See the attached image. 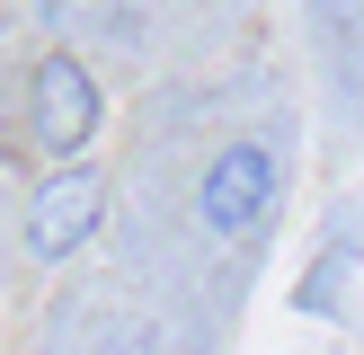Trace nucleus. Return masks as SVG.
<instances>
[{
	"label": "nucleus",
	"instance_id": "nucleus-1",
	"mask_svg": "<svg viewBox=\"0 0 364 355\" xmlns=\"http://www.w3.org/2000/svg\"><path fill=\"white\" fill-rule=\"evenodd\" d=\"M276 195H284L276 142H223V151L205 160V178H196V222H205L213 240H249V231L276 213Z\"/></svg>",
	"mask_w": 364,
	"mask_h": 355
},
{
	"label": "nucleus",
	"instance_id": "nucleus-2",
	"mask_svg": "<svg viewBox=\"0 0 364 355\" xmlns=\"http://www.w3.org/2000/svg\"><path fill=\"white\" fill-rule=\"evenodd\" d=\"M27 116H36V142H45L53 160H80L89 142H98V124H107L98 71H89L80 53H45L36 80H27Z\"/></svg>",
	"mask_w": 364,
	"mask_h": 355
},
{
	"label": "nucleus",
	"instance_id": "nucleus-3",
	"mask_svg": "<svg viewBox=\"0 0 364 355\" xmlns=\"http://www.w3.org/2000/svg\"><path fill=\"white\" fill-rule=\"evenodd\" d=\"M98 222H107V178L89 169V160H63V169L27 195V258H45V266L80 258V248L98 240Z\"/></svg>",
	"mask_w": 364,
	"mask_h": 355
},
{
	"label": "nucleus",
	"instance_id": "nucleus-4",
	"mask_svg": "<svg viewBox=\"0 0 364 355\" xmlns=\"http://www.w3.org/2000/svg\"><path fill=\"white\" fill-rule=\"evenodd\" d=\"M311 36H320L329 80L347 98H364V0H311Z\"/></svg>",
	"mask_w": 364,
	"mask_h": 355
}]
</instances>
